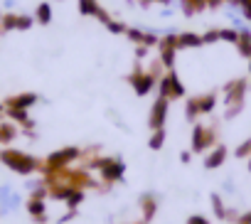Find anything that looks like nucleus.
<instances>
[{"label":"nucleus","instance_id":"nucleus-10","mask_svg":"<svg viewBox=\"0 0 251 224\" xmlns=\"http://www.w3.org/2000/svg\"><path fill=\"white\" fill-rule=\"evenodd\" d=\"M226 155H229L226 146L217 143V146L207 153V158H204V168H207V170H217V168H222V165L226 163Z\"/></svg>","mask_w":251,"mask_h":224},{"label":"nucleus","instance_id":"nucleus-16","mask_svg":"<svg viewBox=\"0 0 251 224\" xmlns=\"http://www.w3.org/2000/svg\"><path fill=\"white\" fill-rule=\"evenodd\" d=\"M236 47V52L241 54V57H251V32L249 30H239V42L234 45Z\"/></svg>","mask_w":251,"mask_h":224},{"label":"nucleus","instance_id":"nucleus-37","mask_svg":"<svg viewBox=\"0 0 251 224\" xmlns=\"http://www.w3.org/2000/svg\"><path fill=\"white\" fill-rule=\"evenodd\" d=\"M151 3H170V0H141V5H151Z\"/></svg>","mask_w":251,"mask_h":224},{"label":"nucleus","instance_id":"nucleus-18","mask_svg":"<svg viewBox=\"0 0 251 224\" xmlns=\"http://www.w3.org/2000/svg\"><path fill=\"white\" fill-rule=\"evenodd\" d=\"M76 5H79V13L84 18H96V13L101 10L99 0H76Z\"/></svg>","mask_w":251,"mask_h":224},{"label":"nucleus","instance_id":"nucleus-5","mask_svg":"<svg viewBox=\"0 0 251 224\" xmlns=\"http://www.w3.org/2000/svg\"><path fill=\"white\" fill-rule=\"evenodd\" d=\"M128 84L133 86V91L138 94V96H148L153 89H155V84H158V79L148 72V69H143L138 62H136V67H133V72L128 74Z\"/></svg>","mask_w":251,"mask_h":224},{"label":"nucleus","instance_id":"nucleus-24","mask_svg":"<svg viewBox=\"0 0 251 224\" xmlns=\"http://www.w3.org/2000/svg\"><path fill=\"white\" fill-rule=\"evenodd\" d=\"M234 155H236V158H241V160H249V158H251V138H246V141H241V143L236 146V150H234Z\"/></svg>","mask_w":251,"mask_h":224},{"label":"nucleus","instance_id":"nucleus-22","mask_svg":"<svg viewBox=\"0 0 251 224\" xmlns=\"http://www.w3.org/2000/svg\"><path fill=\"white\" fill-rule=\"evenodd\" d=\"M219 40H222V42H229V45H236V42H239V30H234V27H222V30H219Z\"/></svg>","mask_w":251,"mask_h":224},{"label":"nucleus","instance_id":"nucleus-20","mask_svg":"<svg viewBox=\"0 0 251 224\" xmlns=\"http://www.w3.org/2000/svg\"><path fill=\"white\" fill-rule=\"evenodd\" d=\"M18 138V128L13 124H0V143H13Z\"/></svg>","mask_w":251,"mask_h":224},{"label":"nucleus","instance_id":"nucleus-40","mask_svg":"<svg viewBox=\"0 0 251 224\" xmlns=\"http://www.w3.org/2000/svg\"><path fill=\"white\" fill-rule=\"evenodd\" d=\"M239 5H241V0H239Z\"/></svg>","mask_w":251,"mask_h":224},{"label":"nucleus","instance_id":"nucleus-36","mask_svg":"<svg viewBox=\"0 0 251 224\" xmlns=\"http://www.w3.org/2000/svg\"><path fill=\"white\" fill-rule=\"evenodd\" d=\"M180 160H182V163H190V160H192V150H185V153H180Z\"/></svg>","mask_w":251,"mask_h":224},{"label":"nucleus","instance_id":"nucleus-34","mask_svg":"<svg viewBox=\"0 0 251 224\" xmlns=\"http://www.w3.org/2000/svg\"><path fill=\"white\" fill-rule=\"evenodd\" d=\"M236 224H251V209H249V212H244V214H239Z\"/></svg>","mask_w":251,"mask_h":224},{"label":"nucleus","instance_id":"nucleus-11","mask_svg":"<svg viewBox=\"0 0 251 224\" xmlns=\"http://www.w3.org/2000/svg\"><path fill=\"white\" fill-rule=\"evenodd\" d=\"M195 103H197L200 116L212 114L214 106H217V91H207V94H202V96H195Z\"/></svg>","mask_w":251,"mask_h":224},{"label":"nucleus","instance_id":"nucleus-21","mask_svg":"<svg viewBox=\"0 0 251 224\" xmlns=\"http://www.w3.org/2000/svg\"><path fill=\"white\" fill-rule=\"evenodd\" d=\"M163 146H165V128L153 131V133H151V141H148V148H151V150H160Z\"/></svg>","mask_w":251,"mask_h":224},{"label":"nucleus","instance_id":"nucleus-14","mask_svg":"<svg viewBox=\"0 0 251 224\" xmlns=\"http://www.w3.org/2000/svg\"><path fill=\"white\" fill-rule=\"evenodd\" d=\"M141 212H143V222H151L158 212V199L155 195H143L141 197Z\"/></svg>","mask_w":251,"mask_h":224},{"label":"nucleus","instance_id":"nucleus-6","mask_svg":"<svg viewBox=\"0 0 251 224\" xmlns=\"http://www.w3.org/2000/svg\"><path fill=\"white\" fill-rule=\"evenodd\" d=\"M158 96H165L170 101L173 99H185V86H182V81H180L175 69L165 72V76L158 81Z\"/></svg>","mask_w":251,"mask_h":224},{"label":"nucleus","instance_id":"nucleus-8","mask_svg":"<svg viewBox=\"0 0 251 224\" xmlns=\"http://www.w3.org/2000/svg\"><path fill=\"white\" fill-rule=\"evenodd\" d=\"M246 91H249V81H246V79H231V81H226V84H224V103H226V108H229V106L244 108V96H246Z\"/></svg>","mask_w":251,"mask_h":224},{"label":"nucleus","instance_id":"nucleus-2","mask_svg":"<svg viewBox=\"0 0 251 224\" xmlns=\"http://www.w3.org/2000/svg\"><path fill=\"white\" fill-rule=\"evenodd\" d=\"M0 160H3L10 170L20 173V175H32L35 170L42 168V163H40L37 158H32V155H27V153H23V150H10V148L0 150Z\"/></svg>","mask_w":251,"mask_h":224},{"label":"nucleus","instance_id":"nucleus-33","mask_svg":"<svg viewBox=\"0 0 251 224\" xmlns=\"http://www.w3.org/2000/svg\"><path fill=\"white\" fill-rule=\"evenodd\" d=\"M148 50H151V47H146V45H136V57L143 59V57L148 54Z\"/></svg>","mask_w":251,"mask_h":224},{"label":"nucleus","instance_id":"nucleus-9","mask_svg":"<svg viewBox=\"0 0 251 224\" xmlns=\"http://www.w3.org/2000/svg\"><path fill=\"white\" fill-rule=\"evenodd\" d=\"M168 111H170V99L158 96V99L153 101V106H151V114H148V126H151V131H160V128H165Z\"/></svg>","mask_w":251,"mask_h":224},{"label":"nucleus","instance_id":"nucleus-28","mask_svg":"<svg viewBox=\"0 0 251 224\" xmlns=\"http://www.w3.org/2000/svg\"><path fill=\"white\" fill-rule=\"evenodd\" d=\"M32 23H35V18H30V15H18V30H30Z\"/></svg>","mask_w":251,"mask_h":224},{"label":"nucleus","instance_id":"nucleus-4","mask_svg":"<svg viewBox=\"0 0 251 224\" xmlns=\"http://www.w3.org/2000/svg\"><path fill=\"white\" fill-rule=\"evenodd\" d=\"M217 146V128L204 126V124H195L192 128V153H209Z\"/></svg>","mask_w":251,"mask_h":224},{"label":"nucleus","instance_id":"nucleus-29","mask_svg":"<svg viewBox=\"0 0 251 224\" xmlns=\"http://www.w3.org/2000/svg\"><path fill=\"white\" fill-rule=\"evenodd\" d=\"M202 40H204V45H214V42H222V40H219V30H207V32L202 35Z\"/></svg>","mask_w":251,"mask_h":224},{"label":"nucleus","instance_id":"nucleus-13","mask_svg":"<svg viewBox=\"0 0 251 224\" xmlns=\"http://www.w3.org/2000/svg\"><path fill=\"white\" fill-rule=\"evenodd\" d=\"M27 212L32 214L35 222L45 224L47 222V207H45V199H37V197H30L27 199Z\"/></svg>","mask_w":251,"mask_h":224},{"label":"nucleus","instance_id":"nucleus-17","mask_svg":"<svg viewBox=\"0 0 251 224\" xmlns=\"http://www.w3.org/2000/svg\"><path fill=\"white\" fill-rule=\"evenodd\" d=\"M180 3H182V13L187 18H192V15H197L207 8V0H180Z\"/></svg>","mask_w":251,"mask_h":224},{"label":"nucleus","instance_id":"nucleus-12","mask_svg":"<svg viewBox=\"0 0 251 224\" xmlns=\"http://www.w3.org/2000/svg\"><path fill=\"white\" fill-rule=\"evenodd\" d=\"M37 103V94H18V96H10L8 101H5V106L8 108H30V106H35Z\"/></svg>","mask_w":251,"mask_h":224},{"label":"nucleus","instance_id":"nucleus-35","mask_svg":"<svg viewBox=\"0 0 251 224\" xmlns=\"http://www.w3.org/2000/svg\"><path fill=\"white\" fill-rule=\"evenodd\" d=\"M222 3H226V0H207V8H212V10H217Z\"/></svg>","mask_w":251,"mask_h":224},{"label":"nucleus","instance_id":"nucleus-3","mask_svg":"<svg viewBox=\"0 0 251 224\" xmlns=\"http://www.w3.org/2000/svg\"><path fill=\"white\" fill-rule=\"evenodd\" d=\"M79 158H81V150H79L76 146H67V148H62V150L50 153L40 170H42L45 175H50V173H59V170H67V168H69L72 163H76Z\"/></svg>","mask_w":251,"mask_h":224},{"label":"nucleus","instance_id":"nucleus-38","mask_svg":"<svg viewBox=\"0 0 251 224\" xmlns=\"http://www.w3.org/2000/svg\"><path fill=\"white\" fill-rule=\"evenodd\" d=\"M246 163H249V173H251V158H249V160H246Z\"/></svg>","mask_w":251,"mask_h":224},{"label":"nucleus","instance_id":"nucleus-32","mask_svg":"<svg viewBox=\"0 0 251 224\" xmlns=\"http://www.w3.org/2000/svg\"><path fill=\"white\" fill-rule=\"evenodd\" d=\"M96 20H99V23H103V25H108V23H111L113 18H111V15H108V13H106V10L101 8V10L96 13Z\"/></svg>","mask_w":251,"mask_h":224},{"label":"nucleus","instance_id":"nucleus-19","mask_svg":"<svg viewBox=\"0 0 251 224\" xmlns=\"http://www.w3.org/2000/svg\"><path fill=\"white\" fill-rule=\"evenodd\" d=\"M35 20L40 25H50L52 23V5L50 3H40L37 10H35Z\"/></svg>","mask_w":251,"mask_h":224},{"label":"nucleus","instance_id":"nucleus-31","mask_svg":"<svg viewBox=\"0 0 251 224\" xmlns=\"http://www.w3.org/2000/svg\"><path fill=\"white\" fill-rule=\"evenodd\" d=\"M239 8H241L244 18H246V20H251V0H241V5H239Z\"/></svg>","mask_w":251,"mask_h":224},{"label":"nucleus","instance_id":"nucleus-1","mask_svg":"<svg viewBox=\"0 0 251 224\" xmlns=\"http://www.w3.org/2000/svg\"><path fill=\"white\" fill-rule=\"evenodd\" d=\"M86 170H96L99 175H101V182L103 185H116V182H121L123 180V173H126V165H123V160L121 158H108V155H94V158H89L86 160V165H84Z\"/></svg>","mask_w":251,"mask_h":224},{"label":"nucleus","instance_id":"nucleus-15","mask_svg":"<svg viewBox=\"0 0 251 224\" xmlns=\"http://www.w3.org/2000/svg\"><path fill=\"white\" fill-rule=\"evenodd\" d=\"M177 40H180V50H195V47L204 45L202 35H197V32H182V35H177Z\"/></svg>","mask_w":251,"mask_h":224},{"label":"nucleus","instance_id":"nucleus-39","mask_svg":"<svg viewBox=\"0 0 251 224\" xmlns=\"http://www.w3.org/2000/svg\"><path fill=\"white\" fill-rule=\"evenodd\" d=\"M249 72H251V57H249Z\"/></svg>","mask_w":251,"mask_h":224},{"label":"nucleus","instance_id":"nucleus-23","mask_svg":"<svg viewBox=\"0 0 251 224\" xmlns=\"http://www.w3.org/2000/svg\"><path fill=\"white\" fill-rule=\"evenodd\" d=\"M212 209H214V217L217 219H226V207H224V202H222L219 195H212Z\"/></svg>","mask_w":251,"mask_h":224},{"label":"nucleus","instance_id":"nucleus-25","mask_svg":"<svg viewBox=\"0 0 251 224\" xmlns=\"http://www.w3.org/2000/svg\"><path fill=\"white\" fill-rule=\"evenodd\" d=\"M126 37H128L133 45H143V42H146V32H143V30H136V27L126 30Z\"/></svg>","mask_w":251,"mask_h":224},{"label":"nucleus","instance_id":"nucleus-26","mask_svg":"<svg viewBox=\"0 0 251 224\" xmlns=\"http://www.w3.org/2000/svg\"><path fill=\"white\" fill-rule=\"evenodd\" d=\"M81 202H84V190H74V192L67 197V207H69V209H76Z\"/></svg>","mask_w":251,"mask_h":224},{"label":"nucleus","instance_id":"nucleus-7","mask_svg":"<svg viewBox=\"0 0 251 224\" xmlns=\"http://www.w3.org/2000/svg\"><path fill=\"white\" fill-rule=\"evenodd\" d=\"M177 52H180V40H177V35H165V37H160V42H158V59L165 64L168 72L175 69V57H177Z\"/></svg>","mask_w":251,"mask_h":224},{"label":"nucleus","instance_id":"nucleus-27","mask_svg":"<svg viewBox=\"0 0 251 224\" xmlns=\"http://www.w3.org/2000/svg\"><path fill=\"white\" fill-rule=\"evenodd\" d=\"M106 30H108V32H113V35H126V30H128V25H123L121 20H111V23L106 25Z\"/></svg>","mask_w":251,"mask_h":224},{"label":"nucleus","instance_id":"nucleus-30","mask_svg":"<svg viewBox=\"0 0 251 224\" xmlns=\"http://www.w3.org/2000/svg\"><path fill=\"white\" fill-rule=\"evenodd\" d=\"M187 224H212V222L202 214H192V217H187Z\"/></svg>","mask_w":251,"mask_h":224}]
</instances>
